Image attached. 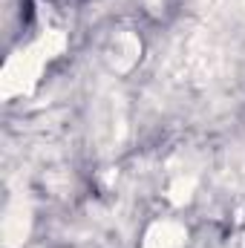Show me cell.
Returning a JSON list of instances; mask_svg holds the SVG:
<instances>
[{
	"label": "cell",
	"mask_w": 245,
	"mask_h": 248,
	"mask_svg": "<svg viewBox=\"0 0 245 248\" xmlns=\"http://www.w3.org/2000/svg\"><path fill=\"white\" fill-rule=\"evenodd\" d=\"M61 49H63V38L52 32V35H44L29 49H20L17 55H12L6 61V69H3V95L9 98V95L32 90V84L38 81L44 63L49 58H55Z\"/></svg>",
	"instance_id": "cell-1"
},
{
	"label": "cell",
	"mask_w": 245,
	"mask_h": 248,
	"mask_svg": "<svg viewBox=\"0 0 245 248\" xmlns=\"http://www.w3.org/2000/svg\"><path fill=\"white\" fill-rule=\"evenodd\" d=\"M101 110H98V141L110 150L122 141L124 133V107L119 95H107L101 98Z\"/></svg>",
	"instance_id": "cell-2"
},
{
	"label": "cell",
	"mask_w": 245,
	"mask_h": 248,
	"mask_svg": "<svg viewBox=\"0 0 245 248\" xmlns=\"http://www.w3.org/2000/svg\"><path fill=\"white\" fill-rule=\"evenodd\" d=\"M184 240V228L176 222H156L147 237H144V248H179Z\"/></svg>",
	"instance_id": "cell-3"
},
{
	"label": "cell",
	"mask_w": 245,
	"mask_h": 248,
	"mask_svg": "<svg viewBox=\"0 0 245 248\" xmlns=\"http://www.w3.org/2000/svg\"><path fill=\"white\" fill-rule=\"evenodd\" d=\"M138 41L130 35V32H122L116 41H113V49H110V61H113V66L116 69H130L133 63H136V58H138Z\"/></svg>",
	"instance_id": "cell-4"
},
{
	"label": "cell",
	"mask_w": 245,
	"mask_h": 248,
	"mask_svg": "<svg viewBox=\"0 0 245 248\" xmlns=\"http://www.w3.org/2000/svg\"><path fill=\"white\" fill-rule=\"evenodd\" d=\"M29 211L23 205H15L9 214H6V222H3V234H6V243L9 246H17L23 237H26V228H29Z\"/></svg>",
	"instance_id": "cell-5"
}]
</instances>
